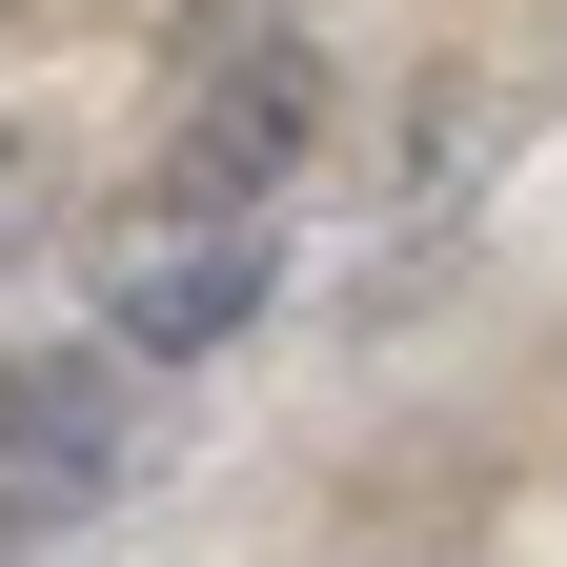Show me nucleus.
I'll return each mask as SVG.
<instances>
[{
  "instance_id": "obj_4",
  "label": "nucleus",
  "mask_w": 567,
  "mask_h": 567,
  "mask_svg": "<svg viewBox=\"0 0 567 567\" xmlns=\"http://www.w3.org/2000/svg\"><path fill=\"white\" fill-rule=\"evenodd\" d=\"M41 244V122H0V264Z\"/></svg>"
},
{
  "instance_id": "obj_1",
  "label": "nucleus",
  "mask_w": 567,
  "mask_h": 567,
  "mask_svg": "<svg viewBox=\"0 0 567 567\" xmlns=\"http://www.w3.org/2000/svg\"><path fill=\"white\" fill-rule=\"evenodd\" d=\"M122 466H142V365L122 344H0V567L102 527Z\"/></svg>"
},
{
  "instance_id": "obj_3",
  "label": "nucleus",
  "mask_w": 567,
  "mask_h": 567,
  "mask_svg": "<svg viewBox=\"0 0 567 567\" xmlns=\"http://www.w3.org/2000/svg\"><path fill=\"white\" fill-rule=\"evenodd\" d=\"M264 284H284L264 224H142V244L102 264V324H82V344H122V365H224V344L264 324Z\"/></svg>"
},
{
  "instance_id": "obj_2",
  "label": "nucleus",
  "mask_w": 567,
  "mask_h": 567,
  "mask_svg": "<svg viewBox=\"0 0 567 567\" xmlns=\"http://www.w3.org/2000/svg\"><path fill=\"white\" fill-rule=\"evenodd\" d=\"M305 142H324V41H305V21L224 41L203 102H183V142H163V224H264Z\"/></svg>"
}]
</instances>
